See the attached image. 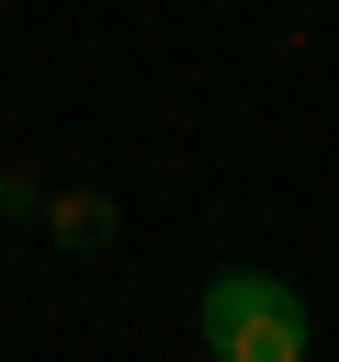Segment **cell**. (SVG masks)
Listing matches in <instances>:
<instances>
[{
  "label": "cell",
  "instance_id": "1",
  "mask_svg": "<svg viewBox=\"0 0 339 362\" xmlns=\"http://www.w3.org/2000/svg\"><path fill=\"white\" fill-rule=\"evenodd\" d=\"M203 351L215 362H305L316 351V317L282 272H215L203 283Z\"/></svg>",
  "mask_w": 339,
  "mask_h": 362
},
{
  "label": "cell",
  "instance_id": "2",
  "mask_svg": "<svg viewBox=\"0 0 339 362\" xmlns=\"http://www.w3.org/2000/svg\"><path fill=\"white\" fill-rule=\"evenodd\" d=\"M45 226H56V249H102V238H113V204H102V192H56Z\"/></svg>",
  "mask_w": 339,
  "mask_h": 362
}]
</instances>
